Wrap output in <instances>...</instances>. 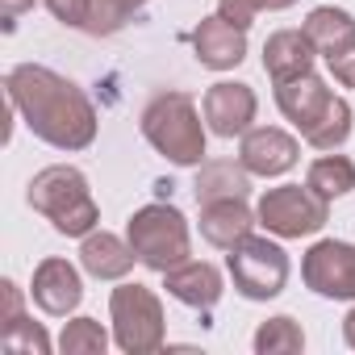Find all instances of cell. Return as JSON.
<instances>
[{"instance_id":"1","label":"cell","mask_w":355,"mask_h":355,"mask_svg":"<svg viewBox=\"0 0 355 355\" xmlns=\"http://www.w3.org/2000/svg\"><path fill=\"white\" fill-rule=\"evenodd\" d=\"M5 96L17 105L30 134L42 138L46 146L84 150L96 142V105L88 101V92L76 80L42 63H17L5 76Z\"/></svg>"},{"instance_id":"2","label":"cell","mask_w":355,"mask_h":355,"mask_svg":"<svg viewBox=\"0 0 355 355\" xmlns=\"http://www.w3.org/2000/svg\"><path fill=\"white\" fill-rule=\"evenodd\" d=\"M205 113L189 92H159L142 109V138L175 167L205 163Z\"/></svg>"},{"instance_id":"3","label":"cell","mask_w":355,"mask_h":355,"mask_svg":"<svg viewBox=\"0 0 355 355\" xmlns=\"http://www.w3.org/2000/svg\"><path fill=\"white\" fill-rule=\"evenodd\" d=\"M30 209H38L59 234L67 239H84L96 230L101 222V209L92 201V189H88V175L80 167H67V163H55V167H42L34 180H30V193H26Z\"/></svg>"},{"instance_id":"4","label":"cell","mask_w":355,"mask_h":355,"mask_svg":"<svg viewBox=\"0 0 355 355\" xmlns=\"http://www.w3.org/2000/svg\"><path fill=\"white\" fill-rule=\"evenodd\" d=\"M125 239H130L138 263L159 272V276L175 263L193 259V234H189V222L175 205H142L125 222Z\"/></svg>"},{"instance_id":"5","label":"cell","mask_w":355,"mask_h":355,"mask_svg":"<svg viewBox=\"0 0 355 355\" xmlns=\"http://www.w3.org/2000/svg\"><path fill=\"white\" fill-rule=\"evenodd\" d=\"M109 318H113V343L125 355H150L167 343V322L163 305L146 284H121L109 297Z\"/></svg>"},{"instance_id":"6","label":"cell","mask_w":355,"mask_h":355,"mask_svg":"<svg viewBox=\"0 0 355 355\" xmlns=\"http://www.w3.org/2000/svg\"><path fill=\"white\" fill-rule=\"evenodd\" d=\"M226 272H230L234 288H239L247 301H272V297H280L284 284H288V255H284L280 243L247 234L239 247H230Z\"/></svg>"},{"instance_id":"7","label":"cell","mask_w":355,"mask_h":355,"mask_svg":"<svg viewBox=\"0 0 355 355\" xmlns=\"http://www.w3.org/2000/svg\"><path fill=\"white\" fill-rule=\"evenodd\" d=\"M255 218L268 234L276 239H305V234H318L326 222H330V201L318 197L309 184H280V189H268L255 205Z\"/></svg>"},{"instance_id":"8","label":"cell","mask_w":355,"mask_h":355,"mask_svg":"<svg viewBox=\"0 0 355 355\" xmlns=\"http://www.w3.org/2000/svg\"><path fill=\"white\" fill-rule=\"evenodd\" d=\"M301 280L318 297L330 301H355V247L338 239H322L301 259Z\"/></svg>"},{"instance_id":"9","label":"cell","mask_w":355,"mask_h":355,"mask_svg":"<svg viewBox=\"0 0 355 355\" xmlns=\"http://www.w3.org/2000/svg\"><path fill=\"white\" fill-rule=\"evenodd\" d=\"M201 113H205V125L218 134V138H243L259 113V96L251 84L243 80H218L205 101H201Z\"/></svg>"},{"instance_id":"10","label":"cell","mask_w":355,"mask_h":355,"mask_svg":"<svg viewBox=\"0 0 355 355\" xmlns=\"http://www.w3.org/2000/svg\"><path fill=\"white\" fill-rule=\"evenodd\" d=\"M239 159L251 175H263V180H276V175L293 171L301 159V142L293 134H284L280 125H251L239 142Z\"/></svg>"},{"instance_id":"11","label":"cell","mask_w":355,"mask_h":355,"mask_svg":"<svg viewBox=\"0 0 355 355\" xmlns=\"http://www.w3.org/2000/svg\"><path fill=\"white\" fill-rule=\"evenodd\" d=\"M30 293H34V305H38L42 313L67 318V313H76L80 301H84V280H80V272H76L67 259L51 255V259H42V263L34 268Z\"/></svg>"},{"instance_id":"12","label":"cell","mask_w":355,"mask_h":355,"mask_svg":"<svg viewBox=\"0 0 355 355\" xmlns=\"http://www.w3.org/2000/svg\"><path fill=\"white\" fill-rule=\"evenodd\" d=\"M193 55L209 71H234L247 59V30L230 26L226 17H205L193 30Z\"/></svg>"},{"instance_id":"13","label":"cell","mask_w":355,"mask_h":355,"mask_svg":"<svg viewBox=\"0 0 355 355\" xmlns=\"http://www.w3.org/2000/svg\"><path fill=\"white\" fill-rule=\"evenodd\" d=\"M163 288L180 305H189V309H214L222 301V293H226V280H222V272L214 263L184 259V263H175V268L163 272Z\"/></svg>"},{"instance_id":"14","label":"cell","mask_w":355,"mask_h":355,"mask_svg":"<svg viewBox=\"0 0 355 355\" xmlns=\"http://www.w3.org/2000/svg\"><path fill=\"white\" fill-rule=\"evenodd\" d=\"M313 59H318V51L305 30H276L263 42V71L272 84H288V80L313 71Z\"/></svg>"},{"instance_id":"15","label":"cell","mask_w":355,"mask_h":355,"mask_svg":"<svg viewBox=\"0 0 355 355\" xmlns=\"http://www.w3.org/2000/svg\"><path fill=\"white\" fill-rule=\"evenodd\" d=\"M255 226H259V218H255V209L247 205V197L201 205V239H205L209 247H218V251L239 247Z\"/></svg>"},{"instance_id":"16","label":"cell","mask_w":355,"mask_h":355,"mask_svg":"<svg viewBox=\"0 0 355 355\" xmlns=\"http://www.w3.org/2000/svg\"><path fill=\"white\" fill-rule=\"evenodd\" d=\"M80 263L96 280H121V276H130L138 255H134L130 239H117L109 230H92V234L80 239Z\"/></svg>"},{"instance_id":"17","label":"cell","mask_w":355,"mask_h":355,"mask_svg":"<svg viewBox=\"0 0 355 355\" xmlns=\"http://www.w3.org/2000/svg\"><path fill=\"white\" fill-rule=\"evenodd\" d=\"M193 197H197V205L251 197V171L243 167V159H239V163H234V159H205V163L197 167Z\"/></svg>"},{"instance_id":"18","label":"cell","mask_w":355,"mask_h":355,"mask_svg":"<svg viewBox=\"0 0 355 355\" xmlns=\"http://www.w3.org/2000/svg\"><path fill=\"white\" fill-rule=\"evenodd\" d=\"M301 30L309 34L313 51H318L326 63L338 59V55H347V51L355 46V17H351L347 9H334V5H318V9H309V17H305Z\"/></svg>"},{"instance_id":"19","label":"cell","mask_w":355,"mask_h":355,"mask_svg":"<svg viewBox=\"0 0 355 355\" xmlns=\"http://www.w3.org/2000/svg\"><path fill=\"white\" fill-rule=\"evenodd\" d=\"M330 88H326V80L322 76H313V71H305V76H297V80H288V84H276V105H280V113L297 125V130H305L326 105H330Z\"/></svg>"},{"instance_id":"20","label":"cell","mask_w":355,"mask_h":355,"mask_svg":"<svg viewBox=\"0 0 355 355\" xmlns=\"http://www.w3.org/2000/svg\"><path fill=\"white\" fill-rule=\"evenodd\" d=\"M301 138L313 146V150H338L347 138H351V105L343 96H330V105L301 130Z\"/></svg>"},{"instance_id":"21","label":"cell","mask_w":355,"mask_h":355,"mask_svg":"<svg viewBox=\"0 0 355 355\" xmlns=\"http://www.w3.org/2000/svg\"><path fill=\"white\" fill-rule=\"evenodd\" d=\"M305 184H309L318 197H326V201H334V197H347V193L355 189V163H351L347 155H334V150H326L322 159H313V163H309V171H305Z\"/></svg>"},{"instance_id":"22","label":"cell","mask_w":355,"mask_h":355,"mask_svg":"<svg viewBox=\"0 0 355 355\" xmlns=\"http://www.w3.org/2000/svg\"><path fill=\"white\" fill-rule=\"evenodd\" d=\"M297 351H305V334H301V326L288 313L259 322V330H255V355H297Z\"/></svg>"},{"instance_id":"23","label":"cell","mask_w":355,"mask_h":355,"mask_svg":"<svg viewBox=\"0 0 355 355\" xmlns=\"http://www.w3.org/2000/svg\"><path fill=\"white\" fill-rule=\"evenodd\" d=\"M134 13H138L134 0H88V13H84V34H92V38L121 34V30L134 21Z\"/></svg>"},{"instance_id":"24","label":"cell","mask_w":355,"mask_h":355,"mask_svg":"<svg viewBox=\"0 0 355 355\" xmlns=\"http://www.w3.org/2000/svg\"><path fill=\"white\" fill-rule=\"evenodd\" d=\"M105 347H109V330L96 318H71L59 334L63 355H105Z\"/></svg>"},{"instance_id":"25","label":"cell","mask_w":355,"mask_h":355,"mask_svg":"<svg viewBox=\"0 0 355 355\" xmlns=\"http://www.w3.org/2000/svg\"><path fill=\"white\" fill-rule=\"evenodd\" d=\"M5 347H9L13 355H46L55 343H51V334H46L38 322L17 318V322H9V326H5Z\"/></svg>"},{"instance_id":"26","label":"cell","mask_w":355,"mask_h":355,"mask_svg":"<svg viewBox=\"0 0 355 355\" xmlns=\"http://www.w3.org/2000/svg\"><path fill=\"white\" fill-rule=\"evenodd\" d=\"M259 13H263V0H218V17H226L239 30H251Z\"/></svg>"},{"instance_id":"27","label":"cell","mask_w":355,"mask_h":355,"mask_svg":"<svg viewBox=\"0 0 355 355\" xmlns=\"http://www.w3.org/2000/svg\"><path fill=\"white\" fill-rule=\"evenodd\" d=\"M42 5L51 9V17H55V21H63V26H80V30H84L88 0H42Z\"/></svg>"},{"instance_id":"28","label":"cell","mask_w":355,"mask_h":355,"mask_svg":"<svg viewBox=\"0 0 355 355\" xmlns=\"http://www.w3.org/2000/svg\"><path fill=\"white\" fill-rule=\"evenodd\" d=\"M0 293H5V318L0 322H17V318H26V301H21V288L13 284V280H0Z\"/></svg>"},{"instance_id":"29","label":"cell","mask_w":355,"mask_h":355,"mask_svg":"<svg viewBox=\"0 0 355 355\" xmlns=\"http://www.w3.org/2000/svg\"><path fill=\"white\" fill-rule=\"evenodd\" d=\"M26 9H34V0H0V13H5V26L13 30V17H21Z\"/></svg>"},{"instance_id":"30","label":"cell","mask_w":355,"mask_h":355,"mask_svg":"<svg viewBox=\"0 0 355 355\" xmlns=\"http://www.w3.org/2000/svg\"><path fill=\"white\" fill-rule=\"evenodd\" d=\"M343 343L355 351V305L347 309V318H343Z\"/></svg>"},{"instance_id":"31","label":"cell","mask_w":355,"mask_h":355,"mask_svg":"<svg viewBox=\"0 0 355 355\" xmlns=\"http://www.w3.org/2000/svg\"><path fill=\"white\" fill-rule=\"evenodd\" d=\"M297 0H263V9H272V13H280V9H293Z\"/></svg>"},{"instance_id":"32","label":"cell","mask_w":355,"mask_h":355,"mask_svg":"<svg viewBox=\"0 0 355 355\" xmlns=\"http://www.w3.org/2000/svg\"><path fill=\"white\" fill-rule=\"evenodd\" d=\"M134 5H138V9H142V5H146V0H134Z\"/></svg>"}]
</instances>
